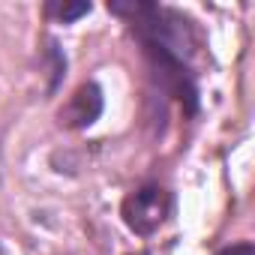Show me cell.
Masks as SVG:
<instances>
[{"mask_svg": "<svg viewBox=\"0 0 255 255\" xmlns=\"http://www.w3.org/2000/svg\"><path fill=\"white\" fill-rule=\"evenodd\" d=\"M216 255H255V246H252V240H240V243H231V246L219 249Z\"/></svg>", "mask_w": 255, "mask_h": 255, "instance_id": "cell-6", "label": "cell"}, {"mask_svg": "<svg viewBox=\"0 0 255 255\" xmlns=\"http://www.w3.org/2000/svg\"><path fill=\"white\" fill-rule=\"evenodd\" d=\"M108 12L129 27V33L141 45L153 81L183 108L186 117H195L201 108L195 75L201 33L195 21L180 9L150 3V0H111Z\"/></svg>", "mask_w": 255, "mask_h": 255, "instance_id": "cell-1", "label": "cell"}, {"mask_svg": "<svg viewBox=\"0 0 255 255\" xmlns=\"http://www.w3.org/2000/svg\"><path fill=\"white\" fill-rule=\"evenodd\" d=\"M105 111V93L96 81H84L75 87V93L66 99V105L57 111V123L63 129H87Z\"/></svg>", "mask_w": 255, "mask_h": 255, "instance_id": "cell-3", "label": "cell"}, {"mask_svg": "<svg viewBox=\"0 0 255 255\" xmlns=\"http://www.w3.org/2000/svg\"><path fill=\"white\" fill-rule=\"evenodd\" d=\"M171 207H174V201H171V192L165 186H159V183H141V186H135L129 195L123 198L120 219H123V225L129 228L132 234L150 237V234H156L168 222Z\"/></svg>", "mask_w": 255, "mask_h": 255, "instance_id": "cell-2", "label": "cell"}, {"mask_svg": "<svg viewBox=\"0 0 255 255\" xmlns=\"http://www.w3.org/2000/svg\"><path fill=\"white\" fill-rule=\"evenodd\" d=\"M90 9H93L90 0H48L42 6V15L57 24H75L78 18L90 15Z\"/></svg>", "mask_w": 255, "mask_h": 255, "instance_id": "cell-4", "label": "cell"}, {"mask_svg": "<svg viewBox=\"0 0 255 255\" xmlns=\"http://www.w3.org/2000/svg\"><path fill=\"white\" fill-rule=\"evenodd\" d=\"M45 63H48V75H51L48 93H57L63 75H66V54H63V48L57 45V39H48V42H45Z\"/></svg>", "mask_w": 255, "mask_h": 255, "instance_id": "cell-5", "label": "cell"}]
</instances>
